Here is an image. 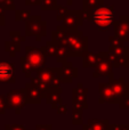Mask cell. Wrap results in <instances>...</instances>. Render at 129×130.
Wrapping results in <instances>:
<instances>
[{
	"instance_id": "22",
	"label": "cell",
	"mask_w": 129,
	"mask_h": 130,
	"mask_svg": "<svg viewBox=\"0 0 129 130\" xmlns=\"http://www.w3.org/2000/svg\"><path fill=\"white\" fill-rule=\"evenodd\" d=\"M72 105L75 108L80 110H87L88 103H87V96H80V95H72Z\"/></svg>"
},
{
	"instance_id": "37",
	"label": "cell",
	"mask_w": 129,
	"mask_h": 130,
	"mask_svg": "<svg viewBox=\"0 0 129 130\" xmlns=\"http://www.w3.org/2000/svg\"><path fill=\"white\" fill-rule=\"evenodd\" d=\"M6 103H5V96L0 94V115L6 113Z\"/></svg>"
},
{
	"instance_id": "24",
	"label": "cell",
	"mask_w": 129,
	"mask_h": 130,
	"mask_svg": "<svg viewBox=\"0 0 129 130\" xmlns=\"http://www.w3.org/2000/svg\"><path fill=\"white\" fill-rule=\"evenodd\" d=\"M5 50L6 53H8L11 57H15L17 53H20L21 50V43L15 42V41H6L5 42Z\"/></svg>"
},
{
	"instance_id": "43",
	"label": "cell",
	"mask_w": 129,
	"mask_h": 130,
	"mask_svg": "<svg viewBox=\"0 0 129 130\" xmlns=\"http://www.w3.org/2000/svg\"><path fill=\"white\" fill-rule=\"evenodd\" d=\"M64 1L66 2V5H68V6H71V5L73 4V1H75V0H64Z\"/></svg>"
},
{
	"instance_id": "2",
	"label": "cell",
	"mask_w": 129,
	"mask_h": 130,
	"mask_svg": "<svg viewBox=\"0 0 129 130\" xmlns=\"http://www.w3.org/2000/svg\"><path fill=\"white\" fill-rule=\"evenodd\" d=\"M114 7L98 6L91 14V21L98 26L100 31H106L114 22Z\"/></svg>"
},
{
	"instance_id": "28",
	"label": "cell",
	"mask_w": 129,
	"mask_h": 130,
	"mask_svg": "<svg viewBox=\"0 0 129 130\" xmlns=\"http://www.w3.org/2000/svg\"><path fill=\"white\" fill-rule=\"evenodd\" d=\"M57 0H42L40 7L42 10H54L56 9Z\"/></svg>"
},
{
	"instance_id": "34",
	"label": "cell",
	"mask_w": 129,
	"mask_h": 130,
	"mask_svg": "<svg viewBox=\"0 0 129 130\" xmlns=\"http://www.w3.org/2000/svg\"><path fill=\"white\" fill-rule=\"evenodd\" d=\"M55 10H56V13H57V21H58V22L63 21V18L65 17L66 13H68V8L58 5V6H56V9H55Z\"/></svg>"
},
{
	"instance_id": "23",
	"label": "cell",
	"mask_w": 129,
	"mask_h": 130,
	"mask_svg": "<svg viewBox=\"0 0 129 130\" xmlns=\"http://www.w3.org/2000/svg\"><path fill=\"white\" fill-rule=\"evenodd\" d=\"M40 50L43 53L46 57H55L56 56V50H57V45L54 41H48L45 46L40 48Z\"/></svg>"
},
{
	"instance_id": "7",
	"label": "cell",
	"mask_w": 129,
	"mask_h": 130,
	"mask_svg": "<svg viewBox=\"0 0 129 130\" xmlns=\"http://www.w3.org/2000/svg\"><path fill=\"white\" fill-rule=\"evenodd\" d=\"M100 56V61L96 64L95 69L93 72V78L97 79L100 76H111L113 74V65H112L111 61H110L109 56H107V52H101L97 53Z\"/></svg>"
},
{
	"instance_id": "20",
	"label": "cell",
	"mask_w": 129,
	"mask_h": 130,
	"mask_svg": "<svg viewBox=\"0 0 129 130\" xmlns=\"http://www.w3.org/2000/svg\"><path fill=\"white\" fill-rule=\"evenodd\" d=\"M43 99H46L47 103H49L52 105V108L56 110V107L58 105L62 104V97H61V94L57 91H50L43 97Z\"/></svg>"
},
{
	"instance_id": "14",
	"label": "cell",
	"mask_w": 129,
	"mask_h": 130,
	"mask_svg": "<svg viewBox=\"0 0 129 130\" xmlns=\"http://www.w3.org/2000/svg\"><path fill=\"white\" fill-rule=\"evenodd\" d=\"M109 82L111 85L116 96L118 97V99H120L122 96H125L126 94L129 92V83L126 82L123 78L116 79L114 75H111L109 76Z\"/></svg>"
},
{
	"instance_id": "40",
	"label": "cell",
	"mask_w": 129,
	"mask_h": 130,
	"mask_svg": "<svg viewBox=\"0 0 129 130\" xmlns=\"http://www.w3.org/2000/svg\"><path fill=\"white\" fill-rule=\"evenodd\" d=\"M113 130H129V124H112Z\"/></svg>"
},
{
	"instance_id": "36",
	"label": "cell",
	"mask_w": 129,
	"mask_h": 130,
	"mask_svg": "<svg viewBox=\"0 0 129 130\" xmlns=\"http://www.w3.org/2000/svg\"><path fill=\"white\" fill-rule=\"evenodd\" d=\"M5 130H26L23 124H6Z\"/></svg>"
},
{
	"instance_id": "45",
	"label": "cell",
	"mask_w": 129,
	"mask_h": 130,
	"mask_svg": "<svg viewBox=\"0 0 129 130\" xmlns=\"http://www.w3.org/2000/svg\"><path fill=\"white\" fill-rule=\"evenodd\" d=\"M128 69H129V64H128Z\"/></svg>"
},
{
	"instance_id": "13",
	"label": "cell",
	"mask_w": 129,
	"mask_h": 130,
	"mask_svg": "<svg viewBox=\"0 0 129 130\" xmlns=\"http://www.w3.org/2000/svg\"><path fill=\"white\" fill-rule=\"evenodd\" d=\"M16 73H15V64L8 62L0 63V82H10L15 83Z\"/></svg>"
},
{
	"instance_id": "9",
	"label": "cell",
	"mask_w": 129,
	"mask_h": 130,
	"mask_svg": "<svg viewBox=\"0 0 129 130\" xmlns=\"http://www.w3.org/2000/svg\"><path fill=\"white\" fill-rule=\"evenodd\" d=\"M25 58L31 65L32 70L36 71L38 69L45 67L46 64V56L40 50V48H34L31 46L25 47Z\"/></svg>"
},
{
	"instance_id": "35",
	"label": "cell",
	"mask_w": 129,
	"mask_h": 130,
	"mask_svg": "<svg viewBox=\"0 0 129 130\" xmlns=\"http://www.w3.org/2000/svg\"><path fill=\"white\" fill-rule=\"evenodd\" d=\"M9 36H10L11 38V41H15V42H23V41H25V37L21 36V32L18 31H11L10 33H9Z\"/></svg>"
},
{
	"instance_id": "39",
	"label": "cell",
	"mask_w": 129,
	"mask_h": 130,
	"mask_svg": "<svg viewBox=\"0 0 129 130\" xmlns=\"http://www.w3.org/2000/svg\"><path fill=\"white\" fill-rule=\"evenodd\" d=\"M56 111L58 114H66L68 113V107L65 105H63V104H61V105H58L56 107Z\"/></svg>"
},
{
	"instance_id": "18",
	"label": "cell",
	"mask_w": 129,
	"mask_h": 130,
	"mask_svg": "<svg viewBox=\"0 0 129 130\" xmlns=\"http://www.w3.org/2000/svg\"><path fill=\"white\" fill-rule=\"evenodd\" d=\"M82 66L85 69L87 67H95L96 64L100 61V56H98L96 53H90V52H85L82 54Z\"/></svg>"
},
{
	"instance_id": "15",
	"label": "cell",
	"mask_w": 129,
	"mask_h": 130,
	"mask_svg": "<svg viewBox=\"0 0 129 130\" xmlns=\"http://www.w3.org/2000/svg\"><path fill=\"white\" fill-rule=\"evenodd\" d=\"M24 90H25V95H26L29 104H40L42 102V99H43L42 94L31 82H27L25 85Z\"/></svg>"
},
{
	"instance_id": "12",
	"label": "cell",
	"mask_w": 129,
	"mask_h": 130,
	"mask_svg": "<svg viewBox=\"0 0 129 130\" xmlns=\"http://www.w3.org/2000/svg\"><path fill=\"white\" fill-rule=\"evenodd\" d=\"M112 25L114 27V36L121 39L123 42L129 41V16H120V18L113 22Z\"/></svg>"
},
{
	"instance_id": "41",
	"label": "cell",
	"mask_w": 129,
	"mask_h": 130,
	"mask_svg": "<svg viewBox=\"0 0 129 130\" xmlns=\"http://www.w3.org/2000/svg\"><path fill=\"white\" fill-rule=\"evenodd\" d=\"M41 2H42V0H25V5L26 6H29V5H33V6L39 5L40 6Z\"/></svg>"
},
{
	"instance_id": "33",
	"label": "cell",
	"mask_w": 129,
	"mask_h": 130,
	"mask_svg": "<svg viewBox=\"0 0 129 130\" xmlns=\"http://www.w3.org/2000/svg\"><path fill=\"white\" fill-rule=\"evenodd\" d=\"M118 104L120 110H129V92L119 99Z\"/></svg>"
},
{
	"instance_id": "25",
	"label": "cell",
	"mask_w": 129,
	"mask_h": 130,
	"mask_svg": "<svg viewBox=\"0 0 129 130\" xmlns=\"http://www.w3.org/2000/svg\"><path fill=\"white\" fill-rule=\"evenodd\" d=\"M56 61L58 63H64L66 62L68 59V49H66L65 46H62V45H57V50H56Z\"/></svg>"
},
{
	"instance_id": "3",
	"label": "cell",
	"mask_w": 129,
	"mask_h": 130,
	"mask_svg": "<svg viewBox=\"0 0 129 130\" xmlns=\"http://www.w3.org/2000/svg\"><path fill=\"white\" fill-rule=\"evenodd\" d=\"M5 103H6L7 110H14L15 114L18 115L22 111V108H24L29 104L24 88L9 90L5 95Z\"/></svg>"
},
{
	"instance_id": "11",
	"label": "cell",
	"mask_w": 129,
	"mask_h": 130,
	"mask_svg": "<svg viewBox=\"0 0 129 130\" xmlns=\"http://www.w3.org/2000/svg\"><path fill=\"white\" fill-rule=\"evenodd\" d=\"M58 75L61 79V82L71 83L74 79L78 78V69L71 62H64L62 66L58 67Z\"/></svg>"
},
{
	"instance_id": "16",
	"label": "cell",
	"mask_w": 129,
	"mask_h": 130,
	"mask_svg": "<svg viewBox=\"0 0 129 130\" xmlns=\"http://www.w3.org/2000/svg\"><path fill=\"white\" fill-rule=\"evenodd\" d=\"M104 5L103 0H82V15L84 18L91 21V14L98 6Z\"/></svg>"
},
{
	"instance_id": "30",
	"label": "cell",
	"mask_w": 129,
	"mask_h": 130,
	"mask_svg": "<svg viewBox=\"0 0 129 130\" xmlns=\"http://www.w3.org/2000/svg\"><path fill=\"white\" fill-rule=\"evenodd\" d=\"M15 0H0V8L2 10H15Z\"/></svg>"
},
{
	"instance_id": "6",
	"label": "cell",
	"mask_w": 129,
	"mask_h": 130,
	"mask_svg": "<svg viewBox=\"0 0 129 130\" xmlns=\"http://www.w3.org/2000/svg\"><path fill=\"white\" fill-rule=\"evenodd\" d=\"M107 56H109L110 61L113 65V69H118L120 66L128 67L129 47L122 46V47H118V48H109Z\"/></svg>"
},
{
	"instance_id": "27",
	"label": "cell",
	"mask_w": 129,
	"mask_h": 130,
	"mask_svg": "<svg viewBox=\"0 0 129 130\" xmlns=\"http://www.w3.org/2000/svg\"><path fill=\"white\" fill-rule=\"evenodd\" d=\"M72 124L73 126H80V124H82V110L73 107V110H72Z\"/></svg>"
},
{
	"instance_id": "5",
	"label": "cell",
	"mask_w": 129,
	"mask_h": 130,
	"mask_svg": "<svg viewBox=\"0 0 129 130\" xmlns=\"http://www.w3.org/2000/svg\"><path fill=\"white\" fill-rule=\"evenodd\" d=\"M47 33V23L41 20V16H30L25 24V34L27 37L34 36L38 42H40L42 37Z\"/></svg>"
},
{
	"instance_id": "44",
	"label": "cell",
	"mask_w": 129,
	"mask_h": 130,
	"mask_svg": "<svg viewBox=\"0 0 129 130\" xmlns=\"http://www.w3.org/2000/svg\"><path fill=\"white\" fill-rule=\"evenodd\" d=\"M106 130H113V128H112V123L110 124V127H109V128H107Z\"/></svg>"
},
{
	"instance_id": "32",
	"label": "cell",
	"mask_w": 129,
	"mask_h": 130,
	"mask_svg": "<svg viewBox=\"0 0 129 130\" xmlns=\"http://www.w3.org/2000/svg\"><path fill=\"white\" fill-rule=\"evenodd\" d=\"M31 15V11L30 10H16L15 11V20L17 21H24L27 20Z\"/></svg>"
},
{
	"instance_id": "31",
	"label": "cell",
	"mask_w": 129,
	"mask_h": 130,
	"mask_svg": "<svg viewBox=\"0 0 129 130\" xmlns=\"http://www.w3.org/2000/svg\"><path fill=\"white\" fill-rule=\"evenodd\" d=\"M109 41H110V48H118V47H122L123 45V41L121 39H119L117 36H112L109 38Z\"/></svg>"
},
{
	"instance_id": "4",
	"label": "cell",
	"mask_w": 129,
	"mask_h": 130,
	"mask_svg": "<svg viewBox=\"0 0 129 130\" xmlns=\"http://www.w3.org/2000/svg\"><path fill=\"white\" fill-rule=\"evenodd\" d=\"M36 76L46 82L53 90L62 94V87H61V79L58 75V67H41V69L36 70Z\"/></svg>"
},
{
	"instance_id": "42",
	"label": "cell",
	"mask_w": 129,
	"mask_h": 130,
	"mask_svg": "<svg viewBox=\"0 0 129 130\" xmlns=\"http://www.w3.org/2000/svg\"><path fill=\"white\" fill-rule=\"evenodd\" d=\"M5 23H6V20H5V15H4V10L0 8V26H4Z\"/></svg>"
},
{
	"instance_id": "10",
	"label": "cell",
	"mask_w": 129,
	"mask_h": 130,
	"mask_svg": "<svg viewBox=\"0 0 129 130\" xmlns=\"http://www.w3.org/2000/svg\"><path fill=\"white\" fill-rule=\"evenodd\" d=\"M98 94H100V98H98V103H114L118 104L119 99L116 96L113 89H112L110 82H101L98 83Z\"/></svg>"
},
{
	"instance_id": "19",
	"label": "cell",
	"mask_w": 129,
	"mask_h": 130,
	"mask_svg": "<svg viewBox=\"0 0 129 130\" xmlns=\"http://www.w3.org/2000/svg\"><path fill=\"white\" fill-rule=\"evenodd\" d=\"M30 82L32 83V85L34 86V87L37 88V89L39 90V91L42 94V97H45L46 95L48 94V92L50 91H55V90H53L52 88L49 87V86L47 85L46 82H43L42 80H40L39 78H37V76H32L31 79H30Z\"/></svg>"
},
{
	"instance_id": "21",
	"label": "cell",
	"mask_w": 129,
	"mask_h": 130,
	"mask_svg": "<svg viewBox=\"0 0 129 130\" xmlns=\"http://www.w3.org/2000/svg\"><path fill=\"white\" fill-rule=\"evenodd\" d=\"M66 34H68V31H65V30L62 27V25H61V26H58L56 29V31H54L52 33V37H53L52 41H54L56 45H62L63 46L64 41H65V39H66Z\"/></svg>"
},
{
	"instance_id": "29",
	"label": "cell",
	"mask_w": 129,
	"mask_h": 130,
	"mask_svg": "<svg viewBox=\"0 0 129 130\" xmlns=\"http://www.w3.org/2000/svg\"><path fill=\"white\" fill-rule=\"evenodd\" d=\"M88 94V88L84 87L81 82H79L74 88L72 89V95H80V96H87Z\"/></svg>"
},
{
	"instance_id": "17",
	"label": "cell",
	"mask_w": 129,
	"mask_h": 130,
	"mask_svg": "<svg viewBox=\"0 0 129 130\" xmlns=\"http://www.w3.org/2000/svg\"><path fill=\"white\" fill-rule=\"evenodd\" d=\"M110 124L107 119H89L87 123L82 126V130H106Z\"/></svg>"
},
{
	"instance_id": "1",
	"label": "cell",
	"mask_w": 129,
	"mask_h": 130,
	"mask_svg": "<svg viewBox=\"0 0 129 130\" xmlns=\"http://www.w3.org/2000/svg\"><path fill=\"white\" fill-rule=\"evenodd\" d=\"M68 49L69 57H81L88 50V37L84 36L80 31L68 32L64 45Z\"/></svg>"
},
{
	"instance_id": "38",
	"label": "cell",
	"mask_w": 129,
	"mask_h": 130,
	"mask_svg": "<svg viewBox=\"0 0 129 130\" xmlns=\"http://www.w3.org/2000/svg\"><path fill=\"white\" fill-rule=\"evenodd\" d=\"M31 130H53V126L52 124H37L36 129Z\"/></svg>"
},
{
	"instance_id": "26",
	"label": "cell",
	"mask_w": 129,
	"mask_h": 130,
	"mask_svg": "<svg viewBox=\"0 0 129 130\" xmlns=\"http://www.w3.org/2000/svg\"><path fill=\"white\" fill-rule=\"evenodd\" d=\"M21 67H22V72L24 73V75H25V78H27L30 80V79L32 78V67H31V65H30V63L27 62V59L25 58V56L24 57H21Z\"/></svg>"
},
{
	"instance_id": "8",
	"label": "cell",
	"mask_w": 129,
	"mask_h": 130,
	"mask_svg": "<svg viewBox=\"0 0 129 130\" xmlns=\"http://www.w3.org/2000/svg\"><path fill=\"white\" fill-rule=\"evenodd\" d=\"M84 22V15L82 10H68L65 17L63 18V27L68 32H75L78 31V27L81 26Z\"/></svg>"
}]
</instances>
